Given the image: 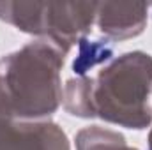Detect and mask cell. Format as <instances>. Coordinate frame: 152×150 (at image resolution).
Returning <instances> with one entry per match:
<instances>
[{
    "instance_id": "obj_2",
    "label": "cell",
    "mask_w": 152,
    "mask_h": 150,
    "mask_svg": "<svg viewBox=\"0 0 152 150\" xmlns=\"http://www.w3.org/2000/svg\"><path fill=\"white\" fill-rule=\"evenodd\" d=\"M152 57L124 53L92 78L94 117L127 129H147L152 122Z\"/></svg>"
},
{
    "instance_id": "obj_3",
    "label": "cell",
    "mask_w": 152,
    "mask_h": 150,
    "mask_svg": "<svg viewBox=\"0 0 152 150\" xmlns=\"http://www.w3.org/2000/svg\"><path fill=\"white\" fill-rule=\"evenodd\" d=\"M96 12L97 2H0V20L44 37L64 53L90 32Z\"/></svg>"
},
{
    "instance_id": "obj_9",
    "label": "cell",
    "mask_w": 152,
    "mask_h": 150,
    "mask_svg": "<svg viewBox=\"0 0 152 150\" xmlns=\"http://www.w3.org/2000/svg\"><path fill=\"white\" fill-rule=\"evenodd\" d=\"M149 150H152V131H151V134H149Z\"/></svg>"
},
{
    "instance_id": "obj_8",
    "label": "cell",
    "mask_w": 152,
    "mask_h": 150,
    "mask_svg": "<svg viewBox=\"0 0 152 150\" xmlns=\"http://www.w3.org/2000/svg\"><path fill=\"white\" fill-rule=\"evenodd\" d=\"M112 46H108L106 42L103 44L101 41H94V42H88L87 39H81L80 41V55L75 60V69L76 74H83L87 73L90 67H94L96 64L99 62H106L112 58Z\"/></svg>"
},
{
    "instance_id": "obj_1",
    "label": "cell",
    "mask_w": 152,
    "mask_h": 150,
    "mask_svg": "<svg viewBox=\"0 0 152 150\" xmlns=\"http://www.w3.org/2000/svg\"><path fill=\"white\" fill-rule=\"evenodd\" d=\"M64 53L44 39L28 42L0 60V115L11 120H41L57 111L64 90Z\"/></svg>"
},
{
    "instance_id": "obj_5",
    "label": "cell",
    "mask_w": 152,
    "mask_h": 150,
    "mask_svg": "<svg viewBox=\"0 0 152 150\" xmlns=\"http://www.w3.org/2000/svg\"><path fill=\"white\" fill-rule=\"evenodd\" d=\"M149 5L131 2H99L96 21L108 39L124 41L140 36L147 27Z\"/></svg>"
},
{
    "instance_id": "obj_6",
    "label": "cell",
    "mask_w": 152,
    "mask_h": 150,
    "mask_svg": "<svg viewBox=\"0 0 152 150\" xmlns=\"http://www.w3.org/2000/svg\"><path fill=\"white\" fill-rule=\"evenodd\" d=\"M64 108L66 111L80 118H94L92 110V78H73L64 88Z\"/></svg>"
},
{
    "instance_id": "obj_7",
    "label": "cell",
    "mask_w": 152,
    "mask_h": 150,
    "mask_svg": "<svg viewBox=\"0 0 152 150\" xmlns=\"http://www.w3.org/2000/svg\"><path fill=\"white\" fill-rule=\"evenodd\" d=\"M76 150H138L126 143V138L112 129L90 125L76 134Z\"/></svg>"
},
{
    "instance_id": "obj_4",
    "label": "cell",
    "mask_w": 152,
    "mask_h": 150,
    "mask_svg": "<svg viewBox=\"0 0 152 150\" xmlns=\"http://www.w3.org/2000/svg\"><path fill=\"white\" fill-rule=\"evenodd\" d=\"M0 150H71L55 122L11 120L0 115Z\"/></svg>"
}]
</instances>
